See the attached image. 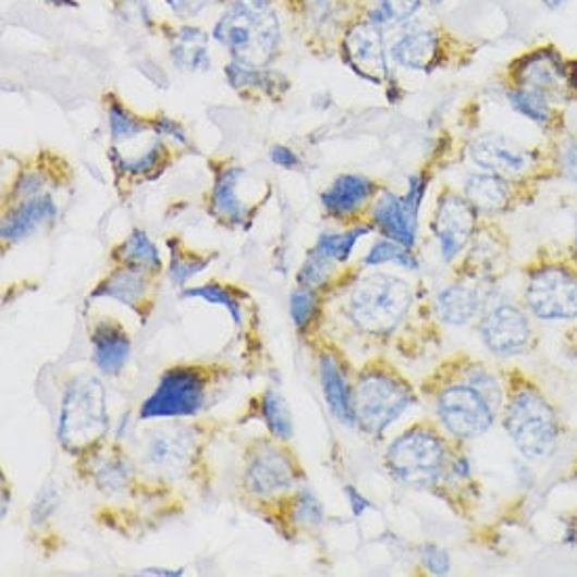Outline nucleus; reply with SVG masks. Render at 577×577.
<instances>
[{"label": "nucleus", "mask_w": 577, "mask_h": 577, "mask_svg": "<svg viewBox=\"0 0 577 577\" xmlns=\"http://www.w3.org/2000/svg\"><path fill=\"white\" fill-rule=\"evenodd\" d=\"M502 422L527 461H547L561 441V418L547 395L527 380H515L504 395Z\"/></svg>", "instance_id": "obj_1"}, {"label": "nucleus", "mask_w": 577, "mask_h": 577, "mask_svg": "<svg viewBox=\"0 0 577 577\" xmlns=\"http://www.w3.org/2000/svg\"><path fill=\"white\" fill-rule=\"evenodd\" d=\"M233 61L262 67L280 45V20L267 0H233L212 29Z\"/></svg>", "instance_id": "obj_2"}, {"label": "nucleus", "mask_w": 577, "mask_h": 577, "mask_svg": "<svg viewBox=\"0 0 577 577\" xmlns=\"http://www.w3.org/2000/svg\"><path fill=\"white\" fill-rule=\"evenodd\" d=\"M110 429L108 397L103 382L93 375L74 376L59 405V445L70 456L88 454Z\"/></svg>", "instance_id": "obj_3"}, {"label": "nucleus", "mask_w": 577, "mask_h": 577, "mask_svg": "<svg viewBox=\"0 0 577 577\" xmlns=\"http://www.w3.org/2000/svg\"><path fill=\"white\" fill-rule=\"evenodd\" d=\"M416 402L412 384L395 368L372 364L361 370L353 386L355 425L380 437Z\"/></svg>", "instance_id": "obj_4"}, {"label": "nucleus", "mask_w": 577, "mask_h": 577, "mask_svg": "<svg viewBox=\"0 0 577 577\" xmlns=\"http://www.w3.org/2000/svg\"><path fill=\"white\" fill-rule=\"evenodd\" d=\"M412 300V288L402 278L391 273H370L348 292L346 314L361 332L386 336L397 330L409 314Z\"/></svg>", "instance_id": "obj_5"}, {"label": "nucleus", "mask_w": 577, "mask_h": 577, "mask_svg": "<svg viewBox=\"0 0 577 577\" xmlns=\"http://www.w3.org/2000/svg\"><path fill=\"white\" fill-rule=\"evenodd\" d=\"M450 452L441 433L427 425H414L386 450L384 464L393 479L412 490L434 488L447 470Z\"/></svg>", "instance_id": "obj_6"}, {"label": "nucleus", "mask_w": 577, "mask_h": 577, "mask_svg": "<svg viewBox=\"0 0 577 577\" xmlns=\"http://www.w3.org/2000/svg\"><path fill=\"white\" fill-rule=\"evenodd\" d=\"M523 298L527 309L538 319H577V269L563 262H544L529 269Z\"/></svg>", "instance_id": "obj_7"}, {"label": "nucleus", "mask_w": 577, "mask_h": 577, "mask_svg": "<svg viewBox=\"0 0 577 577\" xmlns=\"http://www.w3.org/2000/svg\"><path fill=\"white\" fill-rule=\"evenodd\" d=\"M434 409L443 431L462 441L488 433L498 416V407L470 382H454L441 389Z\"/></svg>", "instance_id": "obj_8"}, {"label": "nucleus", "mask_w": 577, "mask_h": 577, "mask_svg": "<svg viewBox=\"0 0 577 577\" xmlns=\"http://www.w3.org/2000/svg\"><path fill=\"white\" fill-rule=\"evenodd\" d=\"M206 402V376L198 368L174 366L160 376L156 389L145 400L139 418H189Z\"/></svg>", "instance_id": "obj_9"}, {"label": "nucleus", "mask_w": 577, "mask_h": 577, "mask_svg": "<svg viewBox=\"0 0 577 577\" xmlns=\"http://www.w3.org/2000/svg\"><path fill=\"white\" fill-rule=\"evenodd\" d=\"M479 212L472 204L456 192L441 194L434 210L433 233L441 259L445 262L458 259L477 235Z\"/></svg>", "instance_id": "obj_10"}, {"label": "nucleus", "mask_w": 577, "mask_h": 577, "mask_svg": "<svg viewBox=\"0 0 577 577\" xmlns=\"http://www.w3.org/2000/svg\"><path fill=\"white\" fill-rule=\"evenodd\" d=\"M479 334L493 355L515 357L529 348L531 323L517 305L498 303L479 321Z\"/></svg>", "instance_id": "obj_11"}, {"label": "nucleus", "mask_w": 577, "mask_h": 577, "mask_svg": "<svg viewBox=\"0 0 577 577\" xmlns=\"http://www.w3.org/2000/svg\"><path fill=\"white\" fill-rule=\"evenodd\" d=\"M513 87L531 88L547 95L554 103L556 99L569 97L572 72L565 67L563 59L552 49H538L513 65Z\"/></svg>", "instance_id": "obj_12"}, {"label": "nucleus", "mask_w": 577, "mask_h": 577, "mask_svg": "<svg viewBox=\"0 0 577 577\" xmlns=\"http://www.w3.org/2000/svg\"><path fill=\"white\" fill-rule=\"evenodd\" d=\"M198 454L196 434L192 429L181 425L160 427L147 439L145 447V462L167 477H181L192 470L194 458Z\"/></svg>", "instance_id": "obj_13"}, {"label": "nucleus", "mask_w": 577, "mask_h": 577, "mask_svg": "<svg viewBox=\"0 0 577 577\" xmlns=\"http://www.w3.org/2000/svg\"><path fill=\"white\" fill-rule=\"evenodd\" d=\"M300 472L288 454L275 445H260L250 454L244 470V486L257 498H271L296 486Z\"/></svg>", "instance_id": "obj_14"}, {"label": "nucleus", "mask_w": 577, "mask_h": 577, "mask_svg": "<svg viewBox=\"0 0 577 577\" xmlns=\"http://www.w3.org/2000/svg\"><path fill=\"white\" fill-rule=\"evenodd\" d=\"M468 156L486 173L500 174L504 179H517L527 173L533 164L529 149L498 133L475 137L472 144L468 145Z\"/></svg>", "instance_id": "obj_15"}, {"label": "nucleus", "mask_w": 577, "mask_h": 577, "mask_svg": "<svg viewBox=\"0 0 577 577\" xmlns=\"http://www.w3.org/2000/svg\"><path fill=\"white\" fill-rule=\"evenodd\" d=\"M345 59L359 76L372 83H380L389 74L382 28L368 20L348 29L345 38Z\"/></svg>", "instance_id": "obj_16"}, {"label": "nucleus", "mask_w": 577, "mask_h": 577, "mask_svg": "<svg viewBox=\"0 0 577 577\" xmlns=\"http://www.w3.org/2000/svg\"><path fill=\"white\" fill-rule=\"evenodd\" d=\"M88 341L93 364L101 375L115 376L124 370L131 357V339L122 323L112 318L95 321Z\"/></svg>", "instance_id": "obj_17"}, {"label": "nucleus", "mask_w": 577, "mask_h": 577, "mask_svg": "<svg viewBox=\"0 0 577 577\" xmlns=\"http://www.w3.org/2000/svg\"><path fill=\"white\" fill-rule=\"evenodd\" d=\"M58 219V206L49 194H40L36 198L15 202V206L4 214L0 235L4 242H20L29 237L34 231L42 230L45 225Z\"/></svg>", "instance_id": "obj_18"}, {"label": "nucleus", "mask_w": 577, "mask_h": 577, "mask_svg": "<svg viewBox=\"0 0 577 577\" xmlns=\"http://www.w3.org/2000/svg\"><path fill=\"white\" fill-rule=\"evenodd\" d=\"M378 185L364 174H341L323 194L321 206L334 219H346L372 200Z\"/></svg>", "instance_id": "obj_19"}, {"label": "nucleus", "mask_w": 577, "mask_h": 577, "mask_svg": "<svg viewBox=\"0 0 577 577\" xmlns=\"http://www.w3.org/2000/svg\"><path fill=\"white\" fill-rule=\"evenodd\" d=\"M319 380L321 391L326 397V404L330 407L332 416L353 427L355 425V407H353V386L348 384L345 370L341 368V361L332 353L319 355Z\"/></svg>", "instance_id": "obj_20"}, {"label": "nucleus", "mask_w": 577, "mask_h": 577, "mask_svg": "<svg viewBox=\"0 0 577 577\" xmlns=\"http://www.w3.org/2000/svg\"><path fill=\"white\" fill-rule=\"evenodd\" d=\"M149 273L133 269V267H118L103 282L97 284L93 290V298H112L120 305H126L128 309L137 311L142 316V305L147 300V290H149Z\"/></svg>", "instance_id": "obj_21"}, {"label": "nucleus", "mask_w": 577, "mask_h": 577, "mask_svg": "<svg viewBox=\"0 0 577 577\" xmlns=\"http://www.w3.org/2000/svg\"><path fill=\"white\" fill-rule=\"evenodd\" d=\"M464 198L477 208V212L498 214L511 208L513 183L500 174L475 173L464 181Z\"/></svg>", "instance_id": "obj_22"}, {"label": "nucleus", "mask_w": 577, "mask_h": 577, "mask_svg": "<svg viewBox=\"0 0 577 577\" xmlns=\"http://www.w3.org/2000/svg\"><path fill=\"white\" fill-rule=\"evenodd\" d=\"M486 298L481 286L452 284L441 290L434 298V314L443 323L466 326L481 314Z\"/></svg>", "instance_id": "obj_23"}, {"label": "nucleus", "mask_w": 577, "mask_h": 577, "mask_svg": "<svg viewBox=\"0 0 577 577\" xmlns=\"http://www.w3.org/2000/svg\"><path fill=\"white\" fill-rule=\"evenodd\" d=\"M372 221H375V230L380 231L384 237L400 242V244L414 250L418 225L409 221L400 196L384 189L376 198L375 208H372Z\"/></svg>", "instance_id": "obj_24"}, {"label": "nucleus", "mask_w": 577, "mask_h": 577, "mask_svg": "<svg viewBox=\"0 0 577 577\" xmlns=\"http://www.w3.org/2000/svg\"><path fill=\"white\" fill-rule=\"evenodd\" d=\"M439 34L431 28H414L391 47L393 59L407 70H431L439 58Z\"/></svg>", "instance_id": "obj_25"}, {"label": "nucleus", "mask_w": 577, "mask_h": 577, "mask_svg": "<svg viewBox=\"0 0 577 577\" xmlns=\"http://www.w3.org/2000/svg\"><path fill=\"white\" fill-rule=\"evenodd\" d=\"M244 174H246L244 169H240V167L223 169L221 173L217 174V181L212 187L210 212L228 225H242V221L246 217L244 202L237 196V185H240Z\"/></svg>", "instance_id": "obj_26"}, {"label": "nucleus", "mask_w": 577, "mask_h": 577, "mask_svg": "<svg viewBox=\"0 0 577 577\" xmlns=\"http://www.w3.org/2000/svg\"><path fill=\"white\" fill-rule=\"evenodd\" d=\"M171 61L181 72H208V34L198 28H183L174 36Z\"/></svg>", "instance_id": "obj_27"}, {"label": "nucleus", "mask_w": 577, "mask_h": 577, "mask_svg": "<svg viewBox=\"0 0 577 577\" xmlns=\"http://www.w3.org/2000/svg\"><path fill=\"white\" fill-rule=\"evenodd\" d=\"M115 259L126 267L139 269L145 273H158L162 269V259L158 246L147 237V233L135 230L115 248Z\"/></svg>", "instance_id": "obj_28"}, {"label": "nucleus", "mask_w": 577, "mask_h": 577, "mask_svg": "<svg viewBox=\"0 0 577 577\" xmlns=\"http://www.w3.org/2000/svg\"><path fill=\"white\" fill-rule=\"evenodd\" d=\"M260 418L267 425L269 433L273 434L280 441H288L294 434V425H292V414H290L288 404L286 400L273 391L267 389L260 397Z\"/></svg>", "instance_id": "obj_29"}, {"label": "nucleus", "mask_w": 577, "mask_h": 577, "mask_svg": "<svg viewBox=\"0 0 577 577\" xmlns=\"http://www.w3.org/2000/svg\"><path fill=\"white\" fill-rule=\"evenodd\" d=\"M368 233H372V228H368V225H359V228H353L345 233H321L311 250L328 260H332V262H336V265L346 262L351 259L355 244Z\"/></svg>", "instance_id": "obj_30"}, {"label": "nucleus", "mask_w": 577, "mask_h": 577, "mask_svg": "<svg viewBox=\"0 0 577 577\" xmlns=\"http://www.w3.org/2000/svg\"><path fill=\"white\" fill-rule=\"evenodd\" d=\"M508 101L511 106L519 112V114L527 115L531 122L549 126L554 118V110H552V101L547 95L531 90V88L511 87L508 90Z\"/></svg>", "instance_id": "obj_31"}, {"label": "nucleus", "mask_w": 577, "mask_h": 577, "mask_svg": "<svg viewBox=\"0 0 577 577\" xmlns=\"http://www.w3.org/2000/svg\"><path fill=\"white\" fill-rule=\"evenodd\" d=\"M386 262L404 267L407 271H418L420 269V262L416 259V255L412 253V248H407L400 242H393L389 237H382L370 248V253L364 259V265L366 267H380V265H386Z\"/></svg>", "instance_id": "obj_32"}, {"label": "nucleus", "mask_w": 577, "mask_h": 577, "mask_svg": "<svg viewBox=\"0 0 577 577\" xmlns=\"http://www.w3.org/2000/svg\"><path fill=\"white\" fill-rule=\"evenodd\" d=\"M422 7V0H380V4L372 11L370 22L376 26H400L412 20Z\"/></svg>", "instance_id": "obj_33"}, {"label": "nucleus", "mask_w": 577, "mask_h": 577, "mask_svg": "<svg viewBox=\"0 0 577 577\" xmlns=\"http://www.w3.org/2000/svg\"><path fill=\"white\" fill-rule=\"evenodd\" d=\"M225 74H228L231 87L260 88L265 93H273L275 90V76L269 74V72H262L260 67L231 61L230 65L225 67Z\"/></svg>", "instance_id": "obj_34"}, {"label": "nucleus", "mask_w": 577, "mask_h": 577, "mask_svg": "<svg viewBox=\"0 0 577 577\" xmlns=\"http://www.w3.org/2000/svg\"><path fill=\"white\" fill-rule=\"evenodd\" d=\"M108 122H110V135L114 142H131L137 139L149 126L144 120L135 118L126 108H122L118 101H112L108 108Z\"/></svg>", "instance_id": "obj_35"}, {"label": "nucleus", "mask_w": 577, "mask_h": 577, "mask_svg": "<svg viewBox=\"0 0 577 577\" xmlns=\"http://www.w3.org/2000/svg\"><path fill=\"white\" fill-rule=\"evenodd\" d=\"M181 298H202L204 303H210V305H219V307H225L228 314L235 326L242 323V307L240 303L231 296V292L214 282L210 284H202V286H196V288H185L181 292Z\"/></svg>", "instance_id": "obj_36"}, {"label": "nucleus", "mask_w": 577, "mask_h": 577, "mask_svg": "<svg viewBox=\"0 0 577 577\" xmlns=\"http://www.w3.org/2000/svg\"><path fill=\"white\" fill-rule=\"evenodd\" d=\"M318 290L298 286L290 296V316L298 330H305L318 316Z\"/></svg>", "instance_id": "obj_37"}, {"label": "nucleus", "mask_w": 577, "mask_h": 577, "mask_svg": "<svg viewBox=\"0 0 577 577\" xmlns=\"http://www.w3.org/2000/svg\"><path fill=\"white\" fill-rule=\"evenodd\" d=\"M292 517H294V523L300 525V527H319L323 523V506L319 502L318 495L309 488H303L298 491L296 500H294V508H292Z\"/></svg>", "instance_id": "obj_38"}, {"label": "nucleus", "mask_w": 577, "mask_h": 577, "mask_svg": "<svg viewBox=\"0 0 577 577\" xmlns=\"http://www.w3.org/2000/svg\"><path fill=\"white\" fill-rule=\"evenodd\" d=\"M131 481V466L122 458H110L103 462L95 472V483L99 490L114 493L124 490Z\"/></svg>", "instance_id": "obj_39"}, {"label": "nucleus", "mask_w": 577, "mask_h": 577, "mask_svg": "<svg viewBox=\"0 0 577 577\" xmlns=\"http://www.w3.org/2000/svg\"><path fill=\"white\" fill-rule=\"evenodd\" d=\"M173 246V242H169ZM210 259H202L198 255H192L187 250H176L173 246L171 253V280L179 286H185L192 278H196L198 273H202L204 269L208 267Z\"/></svg>", "instance_id": "obj_40"}, {"label": "nucleus", "mask_w": 577, "mask_h": 577, "mask_svg": "<svg viewBox=\"0 0 577 577\" xmlns=\"http://www.w3.org/2000/svg\"><path fill=\"white\" fill-rule=\"evenodd\" d=\"M332 260L321 257L318 253L309 250L305 265L298 271V286H309V288H318L321 284H326V280L330 278V273L334 271Z\"/></svg>", "instance_id": "obj_41"}, {"label": "nucleus", "mask_w": 577, "mask_h": 577, "mask_svg": "<svg viewBox=\"0 0 577 577\" xmlns=\"http://www.w3.org/2000/svg\"><path fill=\"white\" fill-rule=\"evenodd\" d=\"M425 194H427V179L422 174H412L407 179V194L402 198V202H404L409 221L416 225H418V212L425 200Z\"/></svg>", "instance_id": "obj_42"}, {"label": "nucleus", "mask_w": 577, "mask_h": 577, "mask_svg": "<svg viewBox=\"0 0 577 577\" xmlns=\"http://www.w3.org/2000/svg\"><path fill=\"white\" fill-rule=\"evenodd\" d=\"M556 169L563 179L577 183V135H572L558 147Z\"/></svg>", "instance_id": "obj_43"}, {"label": "nucleus", "mask_w": 577, "mask_h": 577, "mask_svg": "<svg viewBox=\"0 0 577 577\" xmlns=\"http://www.w3.org/2000/svg\"><path fill=\"white\" fill-rule=\"evenodd\" d=\"M162 151H164L162 145L156 142V144L151 145V147L145 151L144 156H137V158H131V160L120 158V169L128 174H147L149 171L156 169V164H158Z\"/></svg>", "instance_id": "obj_44"}, {"label": "nucleus", "mask_w": 577, "mask_h": 577, "mask_svg": "<svg viewBox=\"0 0 577 577\" xmlns=\"http://www.w3.org/2000/svg\"><path fill=\"white\" fill-rule=\"evenodd\" d=\"M420 558H422V565L427 567V572L431 576H450L452 572V558L450 554L434 544H425L420 550Z\"/></svg>", "instance_id": "obj_45"}, {"label": "nucleus", "mask_w": 577, "mask_h": 577, "mask_svg": "<svg viewBox=\"0 0 577 577\" xmlns=\"http://www.w3.org/2000/svg\"><path fill=\"white\" fill-rule=\"evenodd\" d=\"M58 506L59 491L53 486H45L40 490V493H38L34 506H32V523L34 525L45 523V520L49 519L58 511Z\"/></svg>", "instance_id": "obj_46"}, {"label": "nucleus", "mask_w": 577, "mask_h": 577, "mask_svg": "<svg viewBox=\"0 0 577 577\" xmlns=\"http://www.w3.org/2000/svg\"><path fill=\"white\" fill-rule=\"evenodd\" d=\"M40 194H45V181H42V176L38 173L24 174V176L17 181L15 192H13V196L17 198V202L29 200V198H36V196H40Z\"/></svg>", "instance_id": "obj_47"}, {"label": "nucleus", "mask_w": 577, "mask_h": 577, "mask_svg": "<svg viewBox=\"0 0 577 577\" xmlns=\"http://www.w3.org/2000/svg\"><path fill=\"white\" fill-rule=\"evenodd\" d=\"M120 15L126 17L128 22H139V24H149V7L147 0H115Z\"/></svg>", "instance_id": "obj_48"}, {"label": "nucleus", "mask_w": 577, "mask_h": 577, "mask_svg": "<svg viewBox=\"0 0 577 577\" xmlns=\"http://www.w3.org/2000/svg\"><path fill=\"white\" fill-rule=\"evenodd\" d=\"M151 128L156 131V135L171 137V139L179 142V144H187V135H185V131L181 128V124H176L173 118H169V115H158V118L154 120Z\"/></svg>", "instance_id": "obj_49"}, {"label": "nucleus", "mask_w": 577, "mask_h": 577, "mask_svg": "<svg viewBox=\"0 0 577 577\" xmlns=\"http://www.w3.org/2000/svg\"><path fill=\"white\" fill-rule=\"evenodd\" d=\"M174 15L183 17V20H189V17H196L198 13H202L204 9L210 4V0H164Z\"/></svg>", "instance_id": "obj_50"}, {"label": "nucleus", "mask_w": 577, "mask_h": 577, "mask_svg": "<svg viewBox=\"0 0 577 577\" xmlns=\"http://www.w3.org/2000/svg\"><path fill=\"white\" fill-rule=\"evenodd\" d=\"M269 158H271V162H275L282 169H296L300 164V158L296 156V151L286 145H273L269 151Z\"/></svg>", "instance_id": "obj_51"}, {"label": "nucleus", "mask_w": 577, "mask_h": 577, "mask_svg": "<svg viewBox=\"0 0 577 577\" xmlns=\"http://www.w3.org/2000/svg\"><path fill=\"white\" fill-rule=\"evenodd\" d=\"M345 495L346 502H348V506H351L353 517H361V515L370 508L368 498H364V493H359V490H355L353 486H346Z\"/></svg>", "instance_id": "obj_52"}, {"label": "nucleus", "mask_w": 577, "mask_h": 577, "mask_svg": "<svg viewBox=\"0 0 577 577\" xmlns=\"http://www.w3.org/2000/svg\"><path fill=\"white\" fill-rule=\"evenodd\" d=\"M142 576H183V569H162V567H147L139 572Z\"/></svg>", "instance_id": "obj_53"}, {"label": "nucleus", "mask_w": 577, "mask_h": 577, "mask_svg": "<svg viewBox=\"0 0 577 577\" xmlns=\"http://www.w3.org/2000/svg\"><path fill=\"white\" fill-rule=\"evenodd\" d=\"M542 2H544L549 9H558V7H561V4H565L567 0H542Z\"/></svg>", "instance_id": "obj_54"}, {"label": "nucleus", "mask_w": 577, "mask_h": 577, "mask_svg": "<svg viewBox=\"0 0 577 577\" xmlns=\"http://www.w3.org/2000/svg\"><path fill=\"white\" fill-rule=\"evenodd\" d=\"M572 93H574V97H577V70L572 72Z\"/></svg>", "instance_id": "obj_55"}, {"label": "nucleus", "mask_w": 577, "mask_h": 577, "mask_svg": "<svg viewBox=\"0 0 577 577\" xmlns=\"http://www.w3.org/2000/svg\"><path fill=\"white\" fill-rule=\"evenodd\" d=\"M45 2H51V4H72L67 0H45Z\"/></svg>", "instance_id": "obj_56"}, {"label": "nucleus", "mask_w": 577, "mask_h": 577, "mask_svg": "<svg viewBox=\"0 0 577 577\" xmlns=\"http://www.w3.org/2000/svg\"><path fill=\"white\" fill-rule=\"evenodd\" d=\"M574 246H576V255H577V214H576V235H574Z\"/></svg>", "instance_id": "obj_57"}, {"label": "nucleus", "mask_w": 577, "mask_h": 577, "mask_svg": "<svg viewBox=\"0 0 577 577\" xmlns=\"http://www.w3.org/2000/svg\"><path fill=\"white\" fill-rule=\"evenodd\" d=\"M431 2H433V4H439V2H441V0H431Z\"/></svg>", "instance_id": "obj_58"}, {"label": "nucleus", "mask_w": 577, "mask_h": 577, "mask_svg": "<svg viewBox=\"0 0 577 577\" xmlns=\"http://www.w3.org/2000/svg\"><path fill=\"white\" fill-rule=\"evenodd\" d=\"M267 2H271V0H267Z\"/></svg>", "instance_id": "obj_59"}]
</instances>
